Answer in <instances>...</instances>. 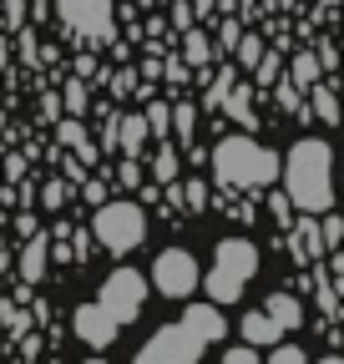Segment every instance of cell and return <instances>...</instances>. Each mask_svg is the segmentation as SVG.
Listing matches in <instances>:
<instances>
[{
  "mask_svg": "<svg viewBox=\"0 0 344 364\" xmlns=\"http://www.w3.org/2000/svg\"><path fill=\"white\" fill-rule=\"evenodd\" d=\"M223 334H228V324H223L218 304H193V309L178 318V324L157 329V334L137 349L132 364H198L203 349H213Z\"/></svg>",
  "mask_w": 344,
  "mask_h": 364,
  "instance_id": "6da1fadb",
  "label": "cell"
},
{
  "mask_svg": "<svg viewBox=\"0 0 344 364\" xmlns=\"http://www.w3.org/2000/svg\"><path fill=\"white\" fill-rule=\"evenodd\" d=\"M284 193L294 213H329L334 208V147L324 136H299L284 157Z\"/></svg>",
  "mask_w": 344,
  "mask_h": 364,
  "instance_id": "7a4b0ae2",
  "label": "cell"
},
{
  "mask_svg": "<svg viewBox=\"0 0 344 364\" xmlns=\"http://www.w3.org/2000/svg\"><path fill=\"white\" fill-rule=\"evenodd\" d=\"M279 172H284V162H279L264 142H253L248 132H233V136H223V142L213 147V177H218L228 193L269 188Z\"/></svg>",
  "mask_w": 344,
  "mask_h": 364,
  "instance_id": "3957f363",
  "label": "cell"
},
{
  "mask_svg": "<svg viewBox=\"0 0 344 364\" xmlns=\"http://www.w3.org/2000/svg\"><path fill=\"white\" fill-rule=\"evenodd\" d=\"M253 273H258V248L248 238H223L213 248V268L203 273V289L213 304H233L253 284Z\"/></svg>",
  "mask_w": 344,
  "mask_h": 364,
  "instance_id": "277c9868",
  "label": "cell"
},
{
  "mask_svg": "<svg viewBox=\"0 0 344 364\" xmlns=\"http://www.w3.org/2000/svg\"><path fill=\"white\" fill-rule=\"evenodd\" d=\"M92 238H97L107 253H132V248L147 238V213H142V203H102L97 218H92Z\"/></svg>",
  "mask_w": 344,
  "mask_h": 364,
  "instance_id": "5b68a950",
  "label": "cell"
},
{
  "mask_svg": "<svg viewBox=\"0 0 344 364\" xmlns=\"http://www.w3.org/2000/svg\"><path fill=\"white\" fill-rule=\"evenodd\" d=\"M97 304L117 318V324H132V318L142 314V304H147V279L137 268H117V273H107Z\"/></svg>",
  "mask_w": 344,
  "mask_h": 364,
  "instance_id": "8992f818",
  "label": "cell"
},
{
  "mask_svg": "<svg viewBox=\"0 0 344 364\" xmlns=\"http://www.w3.org/2000/svg\"><path fill=\"white\" fill-rule=\"evenodd\" d=\"M152 284L162 299H188L198 284H203V268L188 248H162L157 263H152Z\"/></svg>",
  "mask_w": 344,
  "mask_h": 364,
  "instance_id": "52a82bcc",
  "label": "cell"
},
{
  "mask_svg": "<svg viewBox=\"0 0 344 364\" xmlns=\"http://www.w3.org/2000/svg\"><path fill=\"white\" fill-rule=\"evenodd\" d=\"M56 16H61L76 36H86V41H107V36L117 31L112 0H56Z\"/></svg>",
  "mask_w": 344,
  "mask_h": 364,
  "instance_id": "ba28073f",
  "label": "cell"
},
{
  "mask_svg": "<svg viewBox=\"0 0 344 364\" xmlns=\"http://www.w3.org/2000/svg\"><path fill=\"white\" fill-rule=\"evenodd\" d=\"M71 329H76V339L81 344H92V349H107L117 334H122V324L102 309V304H81L76 314H71Z\"/></svg>",
  "mask_w": 344,
  "mask_h": 364,
  "instance_id": "9c48e42d",
  "label": "cell"
},
{
  "mask_svg": "<svg viewBox=\"0 0 344 364\" xmlns=\"http://www.w3.org/2000/svg\"><path fill=\"white\" fill-rule=\"evenodd\" d=\"M238 334H243V344H253V349H274L279 334H284V324H279L269 309H253V314L238 318Z\"/></svg>",
  "mask_w": 344,
  "mask_h": 364,
  "instance_id": "30bf717a",
  "label": "cell"
},
{
  "mask_svg": "<svg viewBox=\"0 0 344 364\" xmlns=\"http://www.w3.org/2000/svg\"><path fill=\"white\" fill-rule=\"evenodd\" d=\"M46 258H51V238L31 233V243L21 253V284H41V279H46Z\"/></svg>",
  "mask_w": 344,
  "mask_h": 364,
  "instance_id": "8fae6325",
  "label": "cell"
},
{
  "mask_svg": "<svg viewBox=\"0 0 344 364\" xmlns=\"http://www.w3.org/2000/svg\"><path fill=\"white\" fill-rule=\"evenodd\" d=\"M223 112H228L238 127H258V112H253V86H248V81H233V86H228Z\"/></svg>",
  "mask_w": 344,
  "mask_h": 364,
  "instance_id": "7c38bea8",
  "label": "cell"
},
{
  "mask_svg": "<svg viewBox=\"0 0 344 364\" xmlns=\"http://www.w3.org/2000/svg\"><path fill=\"white\" fill-rule=\"evenodd\" d=\"M152 136V127H147V117H117V147L127 152V157H142V142Z\"/></svg>",
  "mask_w": 344,
  "mask_h": 364,
  "instance_id": "4fadbf2b",
  "label": "cell"
},
{
  "mask_svg": "<svg viewBox=\"0 0 344 364\" xmlns=\"http://www.w3.org/2000/svg\"><path fill=\"white\" fill-rule=\"evenodd\" d=\"M294 248H299V258H319L324 253V228L314 223V213H304V223H299V233H294Z\"/></svg>",
  "mask_w": 344,
  "mask_h": 364,
  "instance_id": "5bb4252c",
  "label": "cell"
},
{
  "mask_svg": "<svg viewBox=\"0 0 344 364\" xmlns=\"http://www.w3.org/2000/svg\"><path fill=\"white\" fill-rule=\"evenodd\" d=\"M264 309L279 318L284 329H299V324H304V304H299L294 294H269V304H264Z\"/></svg>",
  "mask_w": 344,
  "mask_h": 364,
  "instance_id": "9a60e30c",
  "label": "cell"
},
{
  "mask_svg": "<svg viewBox=\"0 0 344 364\" xmlns=\"http://www.w3.org/2000/svg\"><path fill=\"white\" fill-rule=\"evenodd\" d=\"M289 86H294V91H314V86H319V61H314V51H304V56L289 61Z\"/></svg>",
  "mask_w": 344,
  "mask_h": 364,
  "instance_id": "2e32d148",
  "label": "cell"
},
{
  "mask_svg": "<svg viewBox=\"0 0 344 364\" xmlns=\"http://www.w3.org/2000/svg\"><path fill=\"white\" fill-rule=\"evenodd\" d=\"M56 136H61V147H76V157H81V162H97V147H92V136H86V127H81L76 117H71V122H61V132H56Z\"/></svg>",
  "mask_w": 344,
  "mask_h": 364,
  "instance_id": "e0dca14e",
  "label": "cell"
},
{
  "mask_svg": "<svg viewBox=\"0 0 344 364\" xmlns=\"http://www.w3.org/2000/svg\"><path fill=\"white\" fill-rule=\"evenodd\" d=\"M172 177H178V147L162 142V147H157V157H152V182H157V188H167Z\"/></svg>",
  "mask_w": 344,
  "mask_h": 364,
  "instance_id": "ac0fdd59",
  "label": "cell"
},
{
  "mask_svg": "<svg viewBox=\"0 0 344 364\" xmlns=\"http://www.w3.org/2000/svg\"><path fill=\"white\" fill-rule=\"evenodd\" d=\"M309 107L319 112V122H339V117H344V112H339V97H334V91H329L324 81L309 91Z\"/></svg>",
  "mask_w": 344,
  "mask_h": 364,
  "instance_id": "d6986e66",
  "label": "cell"
},
{
  "mask_svg": "<svg viewBox=\"0 0 344 364\" xmlns=\"http://www.w3.org/2000/svg\"><path fill=\"white\" fill-rule=\"evenodd\" d=\"M172 132H178V142L193 147V132H198V112L183 102V107H172Z\"/></svg>",
  "mask_w": 344,
  "mask_h": 364,
  "instance_id": "ffe728a7",
  "label": "cell"
},
{
  "mask_svg": "<svg viewBox=\"0 0 344 364\" xmlns=\"http://www.w3.org/2000/svg\"><path fill=\"white\" fill-rule=\"evenodd\" d=\"M183 56H188L193 66H208V56H213V46H208V36H203V31H193V36H188V46H183Z\"/></svg>",
  "mask_w": 344,
  "mask_h": 364,
  "instance_id": "44dd1931",
  "label": "cell"
},
{
  "mask_svg": "<svg viewBox=\"0 0 344 364\" xmlns=\"http://www.w3.org/2000/svg\"><path fill=\"white\" fill-rule=\"evenodd\" d=\"M183 208L188 213H203L208 208V182H198V177L188 182V188H183Z\"/></svg>",
  "mask_w": 344,
  "mask_h": 364,
  "instance_id": "7402d4cb",
  "label": "cell"
},
{
  "mask_svg": "<svg viewBox=\"0 0 344 364\" xmlns=\"http://www.w3.org/2000/svg\"><path fill=\"white\" fill-rule=\"evenodd\" d=\"M264 364H309V354L299 349V344H274V354Z\"/></svg>",
  "mask_w": 344,
  "mask_h": 364,
  "instance_id": "603a6c76",
  "label": "cell"
},
{
  "mask_svg": "<svg viewBox=\"0 0 344 364\" xmlns=\"http://www.w3.org/2000/svg\"><path fill=\"white\" fill-rule=\"evenodd\" d=\"M238 61L253 71L258 61H264V41H258V36H243V41H238Z\"/></svg>",
  "mask_w": 344,
  "mask_h": 364,
  "instance_id": "cb8c5ba5",
  "label": "cell"
},
{
  "mask_svg": "<svg viewBox=\"0 0 344 364\" xmlns=\"http://www.w3.org/2000/svg\"><path fill=\"white\" fill-rule=\"evenodd\" d=\"M147 127H152V136H167V127H172V107H167V102H152Z\"/></svg>",
  "mask_w": 344,
  "mask_h": 364,
  "instance_id": "d4e9b609",
  "label": "cell"
},
{
  "mask_svg": "<svg viewBox=\"0 0 344 364\" xmlns=\"http://www.w3.org/2000/svg\"><path fill=\"white\" fill-rule=\"evenodd\" d=\"M223 364H264V359H258V349H253V344H238V349L228 344V349H223Z\"/></svg>",
  "mask_w": 344,
  "mask_h": 364,
  "instance_id": "484cf974",
  "label": "cell"
},
{
  "mask_svg": "<svg viewBox=\"0 0 344 364\" xmlns=\"http://www.w3.org/2000/svg\"><path fill=\"white\" fill-rule=\"evenodd\" d=\"M117 177H122V188H142V162H137V157H127Z\"/></svg>",
  "mask_w": 344,
  "mask_h": 364,
  "instance_id": "4316f807",
  "label": "cell"
},
{
  "mask_svg": "<svg viewBox=\"0 0 344 364\" xmlns=\"http://www.w3.org/2000/svg\"><path fill=\"white\" fill-rule=\"evenodd\" d=\"M66 107H71V117L86 112V86L81 81H66Z\"/></svg>",
  "mask_w": 344,
  "mask_h": 364,
  "instance_id": "83f0119b",
  "label": "cell"
},
{
  "mask_svg": "<svg viewBox=\"0 0 344 364\" xmlns=\"http://www.w3.org/2000/svg\"><path fill=\"white\" fill-rule=\"evenodd\" d=\"M253 71H258V81H264V86H274V76H279V56H269V51H264V61H258Z\"/></svg>",
  "mask_w": 344,
  "mask_h": 364,
  "instance_id": "f1b7e54d",
  "label": "cell"
},
{
  "mask_svg": "<svg viewBox=\"0 0 344 364\" xmlns=\"http://www.w3.org/2000/svg\"><path fill=\"white\" fill-rule=\"evenodd\" d=\"M319 228H324V248H334V243H339V238H344V223H339V218H334V213H329V218H324V223H319Z\"/></svg>",
  "mask_w": 344,
  "mask_h": 364,
  "instance_id": "f546056e",
  "label": "cell"
},
{
  "mask_svg": "<svg viewBox=\"0 0 344 364\" xmlns=\"http://www.w3.org/2000/svg\"><path fill=\"white\" fill-rule=\"evenodd\" d=\"M81 198L102 208V203H107V182H97V177H92V182H81Z\"/></svg>",
  "mask_w": 344,
  "mask_h": 364,
  "instance_id": "4dcf8cb0",
  "label": "cell"
},
{
  "mask_svg": "<svg viewBox=\"0 0 344 364\" xmlns=\"http://www.w3.org/2000/svg\"><path fill=\"white\" fill-rule=\"evenodd\" d=\"M41 198H46V208H61L66 203V182H46V193H41Z\"/></svg>",
  "mask_w": 344,
  "mask_h": 364,
  "instance_id": "1f68e13d",
  "label": "cell"
},
{
  "mask_svg": "<svg viewBox=\"0 0 344 364\" xmlns=\"http://www.w3.org/2000/svg\"><path fill=\"white\" fill-rule=\"evenodd\" d=\"M102 147H107V152H112V147H117V117H112V122H107V127H102Z\"/></svg>",
  "mask_w": 344,
  "mask_h": 364,
  "instance_id": "d6a6232c",
  "label": "cell"
},
{
  "mask_svg": "<svg viewBox=\"0 0 344 364\" xmlns=\"http://www.w3.org/2000/svg\"><path fill=\"white\" fill-rule=\"evenodd\" d=\"M193 6H198V11H208V6H213V0H193Z\"/></svg>",
  "mask_w": 344,
  "mask_h": 364,
  "instance_id": "836d02e7",
  "label": "cell"
},
{
  "mask_svg": "<svg viewBox=\"0 0 344 364\" xmlns=\"http://www.w3.org/2000/svg\"><path fill=\"white\" fill-rule=\"evenodd\" d=\"M319 364H344V359H319Z\"/></svg>",
  "mask_w": 344,
  "mask_h": 364,
  "instance_id": "e575fe53",
  "label": "cell"
},
{
  "mask_svg": "<svg viewBox=\"0 0 344 364\" xmlns=\"http://www.w3.org/2000/svg\"><path fill=\"white\" fill-rule=\"evenodd\" d=\"M86 364H102V359H86Z\"/></svg>",
  "mask_w": 344,
  "mask_h": 364,
  "instance_id": "d590c367",
  "label": "cell"
},
{
  "mask_svg": "<svg viewBox=\"0 0 344 364\" xmlns=\"http://www.w3.org/2000/svg\"><path fill=\"white\" fill-rule=\"evenodd\" d=\"M324 6H334V0H324Z\"/></svg>",
  "mask_w": 344,
  "mask_h": 364,
  "instance_id": "8d00e7d4",
  "label": "cell"
}]
</instances>
